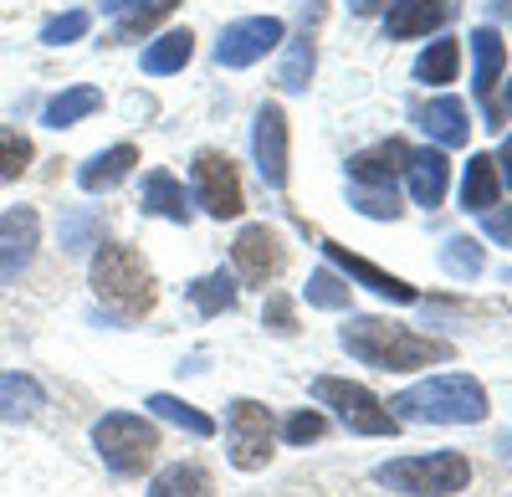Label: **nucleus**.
Here are the masks:
<instances>
[{"mask_svg":"<svg viewBox=\"0 0 512 497\" xmlns=\"http://www.w3.org/2000/svg\"><path fill=\"white\" fill-rule=\"evenodd\" d=\"M338 344H344L359 364L384 369V375H405V369H425V364L451 359V349L441 339L410 334V328L384 323V318H349L344 334H338Z\"/></svg>","mask_w":512,"mask_h":497,"instance_id":"nucleus-1","label":"nucleus"},{"mask_svg":"<svg viewBox=\"0 0 512 497\" xmlns=\"http://www.w3.org/2000/svg\"><path fill=\"white\" fill-rule=\"evenodd\" d=\"M395 421H431V426H477L487 421V390L472 375H436L400 390L390 400Z\"/></svg>","mask_w":512,"mask_h":497,"instance_id":"nucleus-2","label":"nucleus"},{"mask_svg":"<svg viewBox=\"0 0 512 497\" xmlns=\"http://www.w3.org/2000/svg\"><path fill=\"white\" fill-rule=\"evenodd\" d=\"M93 293H98V303L113 313V318H123V323H134V318H144L149 308H154V277H149V267H144V257L134 252V246H123V241H98V257H93Z\"/></svg>","mask_w":512,"mask_h":497,"instance_id":"nucleus-3","label":"nucleus"},{"mask_svg":"<svg viewBox=\"0 0 512 497\" xmlns=\"http://www.w3.org/2000/svg\"><path fill=\"white\" fill-rule=\"evenodd\" d=\"M379 487L405 492V497H451L472 482V462L461 451H431V457H400V462H384L374 472Z\"/></svg>","mask_w":512,"mask_h":497,"instance_id":"nucleus-4","label":"nucleus"},{"mask_svg":"<svg viewBox=\"0 0 512 497\" xmlns=\"http://www.w3.org/2000/svg\"><path fill=\"white\" fill-rule=\"evenodd\" d=\"M93 446H98V457L118 472V477H139L149 462H154V451H159V436L144 416H134V410H113V416H103L93 426Z\"/></svg>","mask_w":512,"mask_h":497,"instance_id":"nucleus-5","label":"nucleus"},{"mask_svg":"<svg viewBox=\"0 0 512 497\" xmlns=\"http://www.w3.org/2000/svg\"><path fill=\"white\" fill-rule=\"evenodd\" d=\"M313 395L328 405V410H338V421H344L349 431H359V436H395L400 431V421L390 416V405H379L364 385H354V380H333V375H323V380H313Z\"/></svg>","mask_w":512,"mask_h":497,"instance_id":"nucleus-6","label":"nucleus"},{"mask_svg":"<svg viewBox=\"0 0 512 497\" xmlns=\"http://www.w3.org/2000/svg\"><path fill=\"white\" fill-rule=\"evenodd\" d=\"M190 175H195V200L205 205V216H216V221H231L246 211V195H241V175H236V164L221 154V149H200L195 164H190Z\"/></svg>","mask_w":512,"mask_h":497,"instance_id":"nucleus-7","label":"nucleus"},{"mask_svg":"<svg viewBox=\"0 0 512 497\" xmlns=\"http://www.w3.org/2000/svg\"><path fill=\"white\" fill-rule=\"evenodd\" d=\"M226 441H231V467L236 472H262L272 462V416H267V405L236 400Z\"/></svg>","mask_w":512,"mask_h":497,"instance_id":"nucleus-8","label":"nucleus"},{"mask_svg":"<svg viewBox=\"0 0 512 497\" xmlns=\"http://www.w3.org/2000/svg\"><path fill=\"white\" fill-rule=\"evenodd\" d=\"M282 36L287 26L277 16H246V21H231L216 41V62L221 67H251V62H262L267 52L282 47Z\"/></svg>","mask_w":512,"mask_h":497,"instance_id":"nucleus-9","label":"nucleus"},{"mask_svg":"<svg viewBox=\"0 0 512 497\" xmlns=\"http://www.w3.org/2000/svg\"><path fill=\"white\" fill-rule=\"evenodd\" d=\"M36 246H41V216L31 205H11L0 216V287H11L36 262Z\"/></svg>","mask_w":512,"mask_h":497,"instance_id":"nucleus-10","label":"nucleus"},{"mask_svg":"<svg viewBox=\"0 0 512 497\" xmlns=\"http://www.w3.org/2000/svg\"><path fill=\"white\" fill-rule=\"evenodd\" d=\"M251 154H256V170L272 190L287 185V113L277 103L256 108V129H251Z\"/></svg>","mask_w":512,"mask_h":497,"instance_id":"nucleus-11","label":"nucleus"},{"mask_svg":"<svg viewBox=\"0 0 512 497\" xmlns=\"http://www.w3.org/2000/svg\"><path fill=\"white\" fill-rule=\"evenodd\" d=\"M231 257H236V272L251 282V287H267L277 272H282V246L267 226H246L231 246Z\"/></svg>","mask_w":512,"mask_h":497,"instance_id":"nucleus-12","label":"nucleus"},{"mask_svg":"<svg viewBox=\"0 0 512 497\" xmlns=\"http://www.w3.org/2000/svg\"><path fill=\"white\" fill-rule=\"evenodd\" d=\"M323 257L344 272V277H354V282H364L369 293H379V298H390V303H415V287L410 282H400V277H390L384 267H374L369 257H354L349 246H338V241H323Z\"/></svg>","mask_w":512,"mask_h":497,"instance_id":"nucleus-13","label":"nucleus"},{"mask_svg":"<svg viewBox=\"0 0 512 497\" xmlns=\"http://www.w3.org/2000/svg\"><path fill=\"white\" fill-rule=\"evenodd\" d=\"M451 16H456V0H395L390 16H384V31H390V41H410V36H431Z\"/></svg>","mask_w":512,"mask_h":497,"instance_id":"nucleus-14","label":"nucleus"},{"mask_svg":"<svg viewBox=\"0 0 512 497\" xmlns=\"http://www.w3.org/2000/svg\"><path fill=\"white\" fill-rule=\"evenodd\" d=\"M405 175H410V195H415V205H425V211H436V205L446 200L451 164H446V154H441V149H410Z\"/></svg>","mask_w":512,"mask_h":497,"instance_id":"nucleus-15","label":"nucleus"},{"mask_svg":"<svg viewBox=\"0 0 512 497\" xmlns=\"http://www.w3.org/2000/svg\"><path fill=\"white\" fill-rule=\"evenodd\" d=\"M405 164H410V149L400 139H384V144L349 159V180L354 185H395V175L405 170Z\"/></svg>","mask_w":512,"mask_h":497,"instance_id":"nucleus-16","label":"nucleus"},{"mask_svg":"<svg viewBox=\"0 0 512 497\" xmlns=\"http://www.w3.org/2000/svg\"><path fill=\"white\" fill-rule=\"evenodd\" d=\"M139 205H144V216H164V221H175V226H190V200H185L180 180L169 175V170H149L144 175Z\"/></svg>","mask_w":512,"mask_h":497,"instance_id":"nucleus-17","label":"nucleus"},{"mask_svg":"<svg viewBox=\"0 0 512 497\" xmlns=\"http://www.w3.org/2000/svg\"><path fill=\"white\" fill-rule=\"evenodd\" d=\"M420 129L431 134L441 149H461L466 139H472V129H466V103L461 98H431L420 108Z\"/></svg>","mask_w":512,"mask_h":497,"instance_id":"nucleus-18","label":"nucleus"},{"mask_svg":"<svg viewBox=\"0 0 512 497\" xmlns=\"http://www.w3.org/2000/svg\"><path fill=\"white\" fill-rule=\"evenodd\" d=\"M139 164V149L134 144H113V149H103V154H93L88 164L77 170V185L88 190V195H103V190H113L128 170Z\"/></svg>","mask_w":512,"mask_h":497,"instance_id":"nucleus-19","label":"nucleus"},{"mask_svg":"<svg viewBox=\"0 0 512 497\" xmlns=\"http://www.w3.org/2000/svg\"><path fill=\"white\" fill-rule=\"evenodd\" d=\"M41 405H47V390H41L31 375L0 369V421H31Z\"/></svg>","mask_w":512,"mask_h":497,"instance_id":"nucleus-20","label":"nucleus"},{"mask_svg":"<svg viewBox=\"0 0 512 497\" xmlns=\"http://www.w3.org/2000/svg\"><path fill=\"white\" fill-rule=\"evenodd\" d=\"M472 62H477V72H472V93L487 103L492 88H497V77H502V62H507L502 36H497L492 26H477V31H472Z\"/></svg>","mask_w":512,"mask_h":497,"instance_id":"nucleus-21","label":"nucleus"},{"mask_svg":"<svg viewBox=\"0 0 512 497\" xmlns=\"http://www.w3.org/2000/svg\"><path fill=\"white\" fill-rule=\"evenodd\" d=\"M497 190H502L497 159H492V154H472V164H466V180H461V205L482 216V211H492V205H497Z\"/></svg>","mask_w":512,"mask_h":497,"instance_id":"nucleus-22","label":"nucleus"},{"mask_svg":"<svg viewBox=\"0 0 512 497\" xmlns=\"http://www.w3.org/2000/svg\"><path fill=\"white\" fill-rule=\"evenodd\" d=\"M98 108H103L98 88H67V93H57L47 108H41V123H47V129H72V123H82Z\"/></svg>","mask_w":512,"mask_h":497,"instance_id":"nucleus-23","label":"nucleus"},{"mask_svg":"<svg viewBox=\"0 0 512 497\" xmlns=\"http://www.w3.org/2000/svg\"><path fill=\"white\" fill-rule=\"evenodd\" d=\"M190 57H195V36H190V31H164L159 41H149L144 72H149V77H169V72H180Z\"/></svg>","mask_w":512,"mask_h":497,"instance_id":"nucleus-24","label":"nucleus"},{"mask_svg":"<svg viewBox=\"0 0 512 497\" xmlns=\"http://www.w3.org/2000/svg\"><path fill=\"white\" fill-rule=\"evenodd\" d=\"M456 67H461V41H451V36L431 41V47L415 57V77L431 82V88H446V82H456Z\"/></svg>","mask_w":512,"mask_h":497,"instance_id":"nucleus-25","label":"nucleus"},{"mask_svg":"<svg viewBox=\"0 0 512 497\" xmlns=\"http://www.w3.org/2000/svg\"><path fill=\"white\" fill-rule=\"evenodd\" d=\"M149 410H154V416L159 421H169V426H185L190 436H216V421H210L205 416V410H195V405H185L180 395H149Z\"/></svg>","mask_w":512,"mask_h":497,"instance_id":"nucleus-26","label":"nucleus"},{"mask_svg":"<svg viewBox=\"0 0 512 497\" xmlns=\"http://www.w3.org/2000/svg\"><path fill=\"white\" fill-rule=\"evenodd\" d=\"M180 0H134L123 16H118V26H113V41H139L144 31H154L169 11H175Z\"/></svg>","mask_w":512,"mask_h":497,"instance_id":"nucleus-27","label":"nucleus"},{"mask_svg":"<svg viewBox=\"0 0 512 497\" xmlns=\"http://www.w3.org/2000/svg\"><path fill=\"white\" fill-rule=\"evenodd\" d=\"M149 497H210V477L190 462H175V467H164L149 487Z\"/></svg>","mask_w":512,"mask_h":497,"instance_id":"nucleus-28","label":"nucleus"},{"mask_svg":"<svg viewBox=\"0 0 512 497\" xmlns=\"http://www.w3.org/2000/svg\"><path fill=\"white\" fill-rule=\"evenodd\" d=\"M190 303L205 313V318H216V313H226V308H236V277L221 267V272H210V277H200L195 287H190Z\"/></svg>","mask_w":512,"mask_h":497,"instance_id":"nucleus-29","label":"nucleus"},{"mask_svg":"<svg viewBox=\"0 0 512 497\" xmlns=\"http://www.w3.org/2000/svg\"><path fill=\"white\" fill-rule=\"evenodd\" d=\"M31 159H36L31 139H26L21 129H11V123H0V185L21 180V175L31 170Z\"/></svg>","mask_w":512,"mask_h":497,"instance_id":"nucleus-30","label":"nucleus"},{"mask_svg":"<svg viewBox=\"0 0 512 497\" xmlns=\"http://www.w3.org/2000/svg\"><path fill=\"white\" fill-rule=\"evenodd\" d=\"M441 262H446V272L451 277H482V267H487V252H482V241H472V236H451L446 246H441Z\"/></svg>","mask_w":512,"mask_h":497,"instance_id":"nucleus-31","label":"nucleus"},{"mask_svg":"<svg viewBox=\"0 0 512 497\" xmlns=\"http://www.w3.org/2000/svg\"><path fill=\"white\" fill-rule=\"evenodd\" d=\"M62 246L67 252H88V246H98L103 241V216H93V211H62Z\"/></svg>","mask_w":512,"mask_h":497,"instance_id":"nucleus-32","label":"nucleus"},{"mask_svg":"<svg viewBox=\"0 0 512 497\" xmlns=\"http://www.w3.org/2000/svg\"><path fill=\"white\" fill-rule=\"evenodd\" d=\"M308 77H313V36L303 31L292 41V52H287V62H282V72H277V82L287 93H303L308 88Z\"/></svg>","mask_w":512,"mask_h":497,"instance_id":"nucleus-33","label":"nucleus"},{"mask_svg":"<svg viewBox=\"0 0 512 497\" xmlns=\"http://www.w3.org/2000/svg\"><path fill=\"white\" fill-rule=\"evenodd\" d=\"M354 205L369 216V221H395L400 216V200H395V185H354L349 190Z\"/></svg>","mask_w":512,"mask_h":497,"instance_id":"nucleus-34","label":"nucleus"},{"mask_svg":"<svg viewBox=\"0 0 512 497\" xmlns=\"http://www.w3.org/2000/svg\"><path fill=\"white\" fill-rule=\"evenodd\" d=\"M308 303H313V308H328V313L349 308V287H344V277L328 272V267H318V272L308 277Z\"/></svg>","mask_w":512,"mask_h":497,"instance_id":"nucleus-35","label":"nucleus"},{"mask_svg":"<svg viewBox=\"0 0 512 497\" xmlns=\"http://www.w3.org/2000/svg\"><path fill=\"white\" fill-rule=\"evenodd\" d=\"M88 26H93L88 11H62V16H52L47 26H41V41H47V47H67V41L88 36Z\"/></svg>","mask_w":512,"mask_h":497,"instance_id":"nucleus-36","label":"nucleus"},{"mask_svg":"<svg viewBox=\"0 0 512 497\" xmlns=\"http://www.w3.org/2000/svg\"><path fill=\"white\" fill-rule=\"evenodd\" d=\"M282 436H287L292 446H308V441L323 436V416H318V410H297V416H287Z\"/></svg>","mask_w":512,"mask_h":497,"instance_id":"nucleus-37","label":"nucleus"},{"mask_svg":"<svg viewBox=\"0 0 512 497\" xmlns=\"http://www.w3.org/2000/svg\"><path fill=\"white\" fill-rule=\"evenodd\" d=\"M482 226L492 241H512V205H492V211H482Z\"/></svg>","mask_w":512,"mask_h":497,"instance_id":"nucleus-38","label":"nucleus"},{"mask_svg":"<svg viewBox=\"0 0 512 497\" xmlns=\"http://www.w3.org/2000/svg\"><path fill=\"white\" fill-rule=\"evenodd\" d=\"M267 328H277V334H297L292 303H287V298H267Z\"/></svg>","mask_w":512,"mask_h":497,"instance_id":"nucleus-39","label":"nucleus"},{"mask_svg":"<svg viewBox=\"0 0 512 497\" xmlns=\"http://www.w3.org/2000/svg\"><path fill=\"white\" fill-rule=\"evenodd\" d=\"M497 175H502V180L512 185V134L502 139V154H497Z\"/></svg>","mask_w":512,"mask_h":497,"instance_id":"nucleus-40","label":"nucleus"},{"mask_svg":"<svg viewBox=\"0 0 512 497\" xmlns=\"http://www.w3.org/2000/svg\"><path fill=\"white\" fill-rule=\"evenodd\" d=\"M354 11L359 16H374V11H384V0H354Z\"/></svg>","mask_w":512,"mask_h":497,"instance_id":"nucleus-41","label":"nucleus"},{"mask_svg":"<svg viewBox=\"0 0 512 497\" xmlns=\"http://www.w3.org/2000/svg\"><path fill=\"white\" fill-rule=\"evenodd\" d=\"M128 6H134V0H103V11H113V16H123Z\"/></svg>","mask_w":512,"mask_h":497,"instance_id":"nucleus-42","label":"nucleus"},{"mask_svg":"<svg viewBox=\"0 0 512 497\" xmlns=\"http://www.w3.org/2000/svg\"><path fill=\"white\" fill-rule=\"evenodd\" d=\"M507 113H512V82H507Z\"/></svg>","mask_w":512,"mask_h":497,"instance_id":"nucleus-43","label":"nucleus"}]
</instances>
